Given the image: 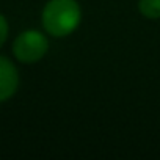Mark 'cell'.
Returning <instances> with one entry per match:
<instances>
[{"mask_svg":"<svg viewBox=\"0 0 160 160\" xmlns=\"http://www.w3.org/2000/svg\"><path fill=\"white\" fill-rule=\"evenodd\" d=\"M19 85V74L16 66L7 58L0 57V102L10 99Z\"/></svg>","mask_w":160,"mask_h":160,"instance_id":"cell-3","label":"cell"},{"mask_svg":"<svg viewBox=\"0 0 160 160\" xmlns=\"http://www.w3.org/2000/svg\"><path fill=\"white\" fill-rule=\"evenodd\" d=\"M7 36H8V22L2 14H0V47H2L3 42L7 41Z\"/></svg>","mask_w":160,"mask_h":160,"instance_id":"cell-5","label":"cell"},{"mask_svg":"<svg viewBox=\"0 0 160 160\" xmlns=\"http://www.w3.org/2000/svg\"><path fill=\"white\" fill-rule=\"evenodd\" d=\"M138 10L148 19H158L160 18V0H140Z\"/></svg>","mask_w":160,"mask_h":160,"instance_id":"cell-4","label":"cell"},{"mask_svg":"<svg viewBox=\"0 0 160 160\" xmlns=\"http://www.w3.org/2000/svg\"><path fill=\"white\" fill-rule=\"evenodd\" d=\"M47 49H49V41L38 30H27L21 33L13 44V52L16 58L22 63L39 61L46 55Z\"/></svg>","mask_w":160,"mask_h":160,"instance_id":"cell-2","label":"cell"},{"mask_svg":"<svg viewBox=\"0 0 160 160\" xmlns=\"http://www.w3.org/2000/svg\"><path fill=\"white\" fill-rule=\"evenodd\" d=\"M82 11L75 0H49L42 11V27L55 38L71 35L78 27Z\"/></svg>","mask_w":160,"mask_h":160,"instance_id":"cell-1","label":"cell"}]
</instances>
